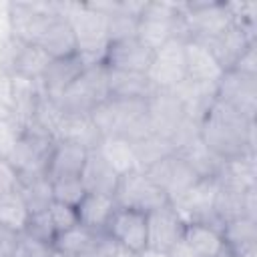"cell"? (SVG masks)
I'll return each instance as SVG.
<instances>
[{"instance_id":"7a4b0ae2","label":"cell","mask_w":257,"mask_h":257,"mask_svg":"<svg viewBox=\"0 0 257 257\" xmlns=\"http://www.w3.org/2000/svg\"><path fill=\"white\" fill-rule=\"evenodd\" d=\"M58 16L66 18L76 36L78 52L98 56L104 62V52L108 46L106 24L108 16L90 8L86 2H56Z\"/></svg>"},{"instance_id":"7c38bea8","label":"cell","mask_w":257,"mask_h":257,"mask_svg":"<svg viewBox=\"0 0 257 257\" xmlns=\"http://www.w3.org/2000/svg\"><path fill=\"white\" fill-rule=\"evenodd\" d=\"M153 50L141 44L137 38H126L118 42H110L104 52V66L110 70L122 72H139L147 74L153 62Z\"/></svg>"},{"instance_id":"f35d334b","label":"cell","mask_w":257,"mask_h":257,"mask_svg":"<svg viewBox=\"0 0 257 257\" xmlns=\"http://www.w3.org/2000/svg\"><path fill=\"white\" fill-rule=\"evenodd\" d=\"M118 249H120L118 241L112 239L104 231V233H96V239H94V243H92V247H90L86 257H116Z\"/></svg>"},{"instance_id":"ab89813d","label":"cell","mask_w":257,"mask_h":257,"mask_svg":"<svg viewBox=\"0 0 257 257\" xmlns=\"http://www.w3.org/2000/svg\"><path fill=\"white\" fill-rule=\"evenodd\" d=\"M231 70H237V72L247 74V76H257V48H255V42L239 56V60L235 62V66Z\"/></svg>"},{"instance_id":"6da1fadb","label":"cell","mask_w":257,"mask_h":257,"mask_svg":"<svg viewBox=\"0 0 257 257\" xmlns=\"http://www.w3.org/2000/svg\"><path fill=\"white\" fill-rule=\"evenodd\" d=\"M199 137L221 161L255 155V120L245 118L217 98L201 120Z\"/></svg>"},{"instance_id":"74e56055","label":"cell","mask_w":257,"mask_h":257,"mask_svg":"<svg viewBox=\"0 0 257 257\" xmlns=\"http://www.w3.org/2000/svg\"><path fill=\"white\" fill-rule=\"evenodd\" d=\"M24 233H28V235H32V237H36V239L46 241V243L52 245L56 231H54V227H52V223H50L48 211L32 213L30 219H28V225H26V231H24Z\"/></svg>"},{"instance_id":"277c9868","label":"cell","mask_w":257,"mask_h":257,"mask_svg":"<svg viewBox=\"0 0 257 257\" xmlns=\"http://www.w3.org/2000/svg\"><path fill=\"white\" fill-rule=\"evenodd\" d=\"M235 24L227 2H185L183 26L187 38L207 40L225 34Z\"/></svg>"},{"instance_id":"603a6c76","label":"cell","mask_w":257,"mask_h":257,"mask_svg":"<svg viewBox=\"0 0 257 257\" xmlns=\"http://www.w3.org/2000/svg\"><path fill=\"white\" fill-rule=\"evenodd\" d=\"M80 179L86 187V193H102V195L114 197V191L118 187L120 177L104 163V159L96 151H90L86 165L80 173Z\"/></svg>"},{"instance_id":"3957f363","label":"cell","mask_w":257,"mask_h":257,"mask_svg":"<svg viewBox=\"0 0 257 257\" xmlns=\"http://www.w3.org/2000/svg\"><path fill=\"white\" fill-rule=\"evenodd\" d=\"M108 100V68L104 62L88 66L56 100L64 112L88 114L96 104Z\"/></svg>"},{"instance_id":"d4e9b609","label":"cell","mask_w":257,"mask_h":257,"mask_svg":"<svg viewBox=\"0 0 257 257\" xmlns=\"http://www.w3.org/2000/svg\"><path fill=\"white\" fill-rule=\"evenodd\" d=\"M30 219L28 205L18 189L0 195V227L12 233H24Z\"/></svg>"},{"instance_id":"ffe728a7","label":"cell","mask_w":257,"mask_h":257,"mask_svg":"<svg viewBox=\"0 0 257 257\" xmlns=\"http://www.w3.org/2000/svg\"><path fill=\"white\" fill-rule=\"evenodd\" d=\"M157 88L147 74L122 72L108 68V98L118 100H149Z\"/></svg>"},{"instance_id":"44dd1931","label":"cell","mask_w":257,"mask_h":257,"mask_svg":"<svg viewBox=\"0 0 257 257\" xmlns=\"http://www.w3.org/2000/svg\"><path fill=\"white\" fill-rule=\"evenodd\" d=\"M38 44L46 50V54L52 60H60V58H68V56L78 54V44H76V36L72 32V26L62 16H56L48 24V28L42 34Z\"/></svg>"},{"instance_id":"2e32d148","label":"cell","mask_w":257,"mask_h":257,"mask_svg":"<svg viewBox=\"0 0 257 257\" xmlns=\"http://www.w3.org/2000/svg\"><path fill=\"white\" fill-rule=\"evenodd\" d=\"M88 153L90 151H86L76 143L56 141L46 163V177L50 181H56L62 177H80L86 165Z\"/></svg>"},{"instance_id":"52a82bcc","label":"cell","mask_w":257,"mask_h":257,"mask_svg":"<svg viewBox=\"0 0 257 257\" xmlns=\"http://www.w3.org/2000/svg\"><path fill=\"white\" fill-rule=\"evenodd\" d=\"M147 76L157 90H173L181 82H185L187 80L185 38L175 36L159 50H155Z\"/></svg>"},{"instance_id":"f546056e","label":"cell","mask_w":257,"mask_h":257,"mask_svg":"<svg viewBox=\"0 0 257 257\" xmlns=\"http://www.w3.org/2000/svg\"><path fill=\"white\" fill-rule=\"evenodd\" d=\"M18 191L22 193V197H24V201L28 205L30 215L46 211L50 207V203L54 201V197H52V183H50V179L46 175H38V177L20 181Z\"/></svg>"},{"instance_id":"d590c367","label":"cell","mask_w":257,"mask_h":257,"mask_svg":"<svg viewBox=\"0 0 257 257\" xmlns=\"http://www.w3.org/2000/svg\"><path fill=\"white\" fill-rule=\"evenodd\" d=\"M20 137H22V126L12 116H0V159L8 161Z\"/></svg>"},{"instance_id":"836d02e7","label":"cell","mask_w":257,"mask_h":257,"mask_svg":"<svg viewBox=\"0 0 257 257\" xmlns=\"http://www.w3.org/2000/svg\"><path fill=\"white\" fill-rule=\"evenodd\" d=\"M137 26H139V18L122 12L118 6L116 12L108 14V24H106L108 44L118 42V40H126V38H137Z\"/></svg>"},{"instance_id":"7bdbcfd3","label":"cell","mask_w":257,"mask_h":257,"mask_svg":"<svg viewBox=\"0 0 257 257\" xmlns=\"http://www.w3.org/2000/svg\"><path fill=\"white\" fill-rule=\"evenodd\" d=\"M169 257H197V255H195V251L185 243V239H181V241H177V243L171 247Z\"/></svg>"},{"instance_id":"1f68e13d","label":"cell","mask_w":257,"mask_h":257,"mask_svg":"<svg viewBox=\"0 0 257 257\" xmlns=\"http://www.w3.org/2000/svg\"><path fill=\"white\" fill-rule=\"evenodd\" d=\"M133 151H135V159H137V167L139 171H145L147 167H151L153 163L161 161L163 157L175 153L171 143L165 137H159L155 133L139 139L133 143Z\"/></svg>"},{"instance_id":"ba28073f","label":"cell","mask_w":257,"mask_h":257,"mask_svg":"<svg viewBox=\"0 0 257 257\" xmlns=\"http://www.w3.org/2000/svg\"><path fill=\"white\" fill-rule=\"evenodd\" d=\"M217 189H219L217 177H201L179 201L169 203V205L175 209V213L179 215V219L185 225L209 223V225L219 227V223L213 215V203H215Z\"/></svg>"},{"instance_id":"83f0119b","label":"cell","mask_w":257,"mask_h":257,"mask_svg":"<svg viewBox=\"0 0 257 257\" xmlns=\"http://www.w3.org/2000/svg\"><path fill=\"white\" fill-rule=\"evenodd\" d=\"M245 193L247 191H237V189L219 185L215 203H213V215L219 227L237 217H245Z\"/></svg>"},{"instance_id":"5bb4252c","label":"cell","mask_w":257,"mask_h":257,"mask_svg":"<svg viewBox=\"0 0 257 257\" xmlns=\"http://www.w3.org/2000/svg\"><path fill=\"white\" fill-rule=\"evenodd\" d=\"M185 66H187V80L197 84H217L225 74L215 54L201 40L195 38L185 40Z\"/></svg>"},{"instance_id":"e0dca14e","label":"cell","mask_w":257,"mask_h":257,"mask_svg":"<svg viewBox=\"0 0 257 257\" xmlns=\"http://www.w3.org/2000/svg\"><path fill=\"white\" fill-rule=\"evenodd\" d=\"M116 209H118V205L112 195L86 193L84 199L76 207L78 223L94 233H104Z\"/></svg>"},{"instance_id":"4316f807","label":"cell","mask_w":257,"mask_h":257,"mask_svg":"<svg viewBox=\"0 0 257 257\" xmlns=\"http://www.w3.org/2000/svg\"><path fill=\"white\" fill-rule=\"evenodd\" d=\"M94 239H96V233L78 223L72 229L56 233L54 241H52V249H56L64 255H70V257H86Z\"/></svg>"},{"instance_id":"484cf974","label":"cell","mask_w":257,"mask_h":257,"mask_svg":"<svg viewBox=\"0 0 257 257\" xmlns=\"http://www.w3.org/2000/svg\"><path fill=\"white\" fill-rule=\"evenodd\" d=\"M177 155H179L199 177H217V173H219V169H221V165H223V161L207 149V145L201 141V137L195 139V141H193L191 145H187L185 149H181Z\"/></svg>"},{"instance_id":"bcb514c9","label":"cell","mask_w":257,"mask_h":257,"mask_svg":"<svg viewBox=\"0 0 257 257\" xmlns=\"http://www.w3.org/2000/svg\"><path fill=\"white\" fill-rule=\"evenodd\" d=\"M0 195H2V191H0Z\"/></svg>"},{"instance_id":"7402d4cb","label":"cell","mask_w":257,"mask_h":257,"mask_svg":"<svg viewBox=\"0 0 257 257\" xmlns=\"http://www.w3.org/2000/svg\"><path fill=\"white\" fill-rule=\"evenodd\" d=\"M96 153L104 159V163L118 175H128L133 171H139L137 167V159H135V151H133V143L120 135H112V137H104L100 141V145L96 147Z\"/></svg>"},{"instance_id":"60d3db41","label":"cell","mask_w":257,"mask_h":257,"mask_svg":"<svg viewBox=\"0 0 257 257\" xmlns=\"http://www.w3.org/2000/svg\"><path fill=\"white\" fill-rule=\"evenodd\" d=\"M18 187H20V175H18V171L6 159H0V191L2 193H8V191H14Z\"/></svg>"},{"instance_id":"d6986e66","label":"cell","mask_w":257,"mask_h":257,"mask_svg":"<svg viewBox=\"0 0 257 257\" xmlns=\"http://www.w3.org/2000/svg\"><path fill=\"white\" fill-rule=\"evenodd\" d=\"M183 239L195 251L197 257H223L229 253V247L221 235V229L209 223L185 225Z\"/></svg>"},{"instance_id":"9a60e30c","label":"cell","mask_w":257,"mask_h":257,"mask_svg":"<svg viewBox=\"0 0 257 257\" xmlns=\"http://www.w3.org/2000/svg\"><path fill=\"white\" fill-rule=\"evenodd\" d=\"M88 68L82 54H74L68 58H60V60H52L44 72V76L40 78V90L44 96L58 100L62 96V92L80 76V72Z\"/></svg>"},{"instance_id":"d6a6232c","label":"cell","mask_w":257,"mask_h":257,"mask_svg":"<svg viewBox=\"0 0 257 257\" xmlns=\"http://www.w3.org/2000/svg\"><path fill=\"white\" fill-rule=\"evenodd\" d=\"M50 183H52V197L58 203L78 207V203L86 195V187L80 177H62V179H56Z\"/></svg>"},{"instance_id":"30bf717a","label":"cell","mask_w":257,"mask_h":257,"mask_svg":"<svg viewBox=\"0 0 257 257\" xmlns=\"http://www.w3.org/2000/svg\"><path fill=\"white\" fill-rule=\"evenodd\" d=\"M147 116L151 131L169 141V137L177 131V126L185 120L187 114L183 102L171 90H157L147 100Z\"/></svg>"},{"instance_id":"e575fe53","label":"cell","mask_w":257,"mask_h":257,"mask_svg":"<svg viewBox=\"0 0 257 257\" xmlns=\"http://www.w3.org/2000/svg\"><path fill=\"white\" fill-rule=\"evenodd\" d=\"M46 211H48L50 223H52V227H54L56 233H62V231L72 229L74 225H78V213H76V207H70V205H64V203L52 201L50 207H48Z\"/></svg>"},{"instance_id":"ee69618b","label":"cell","mask_w":257,"mask_h":257,"mask_svg":"<svg viewBox=\"0 0 257 257\" xmlns=\"http://www.w3.org/2000/svg\"><path fill=\"white\" fill-rule=\"evenodd\" d=\"M139 257H169V253H167V251H161V249L145 247V249L139 253Z\"/></svg>"},{"instance_id":"cb8c5ba5","label":"cell","mask_w":257,"mask_h":257,"mask_svg":"<svg viewBox=\"0 0 257 257\" xmlns=\"http://www.w3.org/2000/svg\"><path fill=\"white\" fill-rule=\"evenodd\" d=\"M219 185L237 189V191H249L255 189V161L253 155H245L239 159L223 161L219 173H217Z\"/></svg>"},{"instance_id":"5b68a950","label":"cell","mask_w":257,"mask_h":257,"mask_svg":"<svg viewBox=\"0 0 257 257\" xmlns=\"http://www.w3.org/2000/svg\"><path fill=\"white\" fill-rule=\"evenodd\" d=\"M58 16L56 2H16L8 4L10 36L24 44H38L48 24Z\"/></svg>"},{"instance_id":"ac0fdd59","label":"cell","mask_w":257,"mask_h":257,"mask_svg":"<svg viewBox=\"0 0 257 257\" xmlns=\"http://www.w3.org/2000/svg\"><path fill=\"white\" fill-rule=\"evenodd\" d=\"M54 141H68L84 147L86 151H96L100 145L102 137L96 131L94 122L90 120V114H80V112H64L56 133Z\"/></svg>"},{"instance_id":"4fadbf2b","label":"cell","mask_w":257,"mask_h":257,"mask_svg":"<svg viewBox=\"0 0 257 257\" xmlns=\"http://www.w3.org/2000/svg\"><path fill=\"white\" fill-rule=\"evenodd\" d=\"M185 223L179 219L171 205L147 213V247L171 251V247L183 239Z\"/></svg>"},{"instance_id":"f1b7e54d","label":"cell","mask_w":257,"mask_h":257,"mask_svg":"<svg viewBox=\"0 0 257 257\" xmlns=\"http://www.w3.org/2000/svg\"><path fill=\"white\" fill-rule=\"evenodd\" d=\"M221 235L231 253L245 247H253L257 243V221L249 217H237L221 225Z\"/></svg>"},{"instance_id":"b9f144b4","label":"cell","mask_w":257,"mask_h":257,"mask_svg":"<svg viewBox=\"0 0 257 257\" xmlns=\"http://www.w3.org/2000/svg\"><path fill=\"white\" fill-rule=\"evenodd\" d=\"M16 243H18V233L0 227V257H14Z\"/></svg>"},{"instance_id":"8d00e7d4","label":"cell","mask_w":257,"mask_h":257,"mask_svg":"<svg viewBox=\"0 0 257 257\" xmlns=\"http://www.w3.org/2000/svg\"><path fill=\"white\" fill-rule=\"evenodd\" d=\"M52 255V245L46 241H40L28 233L18 235L16 251L14 257H50Z\"/></svg>"},{"instance_id":"f6af8a7d","label":"cell","mask_w":257,"mask_h":257,"mask_svg":"<svg viewBox=\"0 0 257 257\" xmlns=\"http://www.w3.org/2000/svg\"><path fill=\"white\" fill-rule=\"evenodd\" d=\"M50 257H70V255H64V253H60V251L52 249V255H50Z\"/></svg>"},{"instance_id":"4dcf8cb0","label":"cell","mask_w":257,"mask_h":257,"mask_svg":"<svg viewBox=\"0 0 257 257\" xmlns=\"http://www.w3.org/2000/svg\"><path fill=\"white\" fill-rule=\"evenodd\" d=\"M62 116H64V110L60 108V104L56 100L40 94V98L36 100L32 118L24 128H36V131H40V133H44V135L54 139V133H56Z\"/></svg>"},{"instance_id":"9c48e42d","label":"cell","mask_w":257,"mask_h":257,"mask_svg":"<svg viewBox=\"0 0 257 257\" xmlns=\"http://www.w3.org/2000/svg\"><path fill=\"white\" fill-rule=\"evenodd\" d=\"M215 98L235 108L249 120H255L257 110V76H247L237 70H227L217 82Z\"/></svg>"},{"instance_id":"8fae6325","label":"cell","mask_w":257,"mask_h":257,"mask_svg":"<svg viewBox=\"0 0 257 257\" xmlns=\"http://www.w3.org/2000/svg\"><path fill=\"white\" fill-rule=\"evenodd\" d=\"M106 233L124 249L141 253L147 247V213L118 207L106 227Z\"/></svg>"},{"instance_id":"8992f818","label":"cell","mask_w":257,"mask_h":257,"mask_svg":"<svg viewBox=\"0 0 257 257\" xmlns=\"http://www.w3.org/2000/svg\"><path fill=\"white\" fill-rule=\"evenodd\" d=\"M114 201L122 209H135L141 213H151L169 205L165 191L157 187L143 171H133L118 179Z\"/></svg>"}]
</instances>
